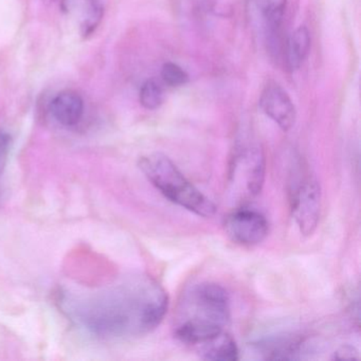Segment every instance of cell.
Wrapping results in <instances>:
<instances>
[{
    "instance_id": "cell-1",
    "label": "cell",
    "mask_w": 361,
    "mask_h": 361,
    "mask_svg": "<svg viewBox=\"0 0 361 361\" xmlns=\"http://www.w3.org/2000/svg\"><path fill=\"white\" fill-rule=\"evenodd\" d=\"M64 312L100 337L147 335L159 326L169 307L164 287L151 276H132L105 289L62 299Z\"/></svg>"
},
{
    "instance_id": "cell-2",
    "label": "cell",
    "mask_w": 361,
    "mask_h": 361,
    "mask_svg": "<svg viewBox=\"0 0 361 361\" xmlns=\"http://www.w3.org/2000/svg\"><path fill=\"white\" fill-rule=\"evenodd\" d=\"M231 318L227 291L215 283L194 285L183 295L175 337L185 344L202 345L223 333Z\"/></svg>"
},
{
    "instance_id": "cell-3",
    "label": "cell",
    "mask_w": 361,
    "mask_h": 361,
    "mask_svg": "<svg viewBox=\"0 0 361 361\" xmlns=\"http://www.w3.org/2000/svg\"><path fill=\"white\" fill-rule=\"evenodd\" d=\"M139 166L152 185L171 202L198 216H214L216 206L188 180L168 156L151 154L141 158Z\"/></svg>"
},
{
    "instance_id": "cell-4",
    "label": "cell",
    "mask_w": 361,
    "mask_h": 361,
    "mask_svg": "<svg viewBox=\"0 0 361 361\" xmlns=\"http://www.w3.org/2000/svg\"><path fill=\"white\" fill-rule=\"evenodd\" d=\"M290 210L300 232L312 235L318 227L321 212V188L316 179L304 177L293 185Z\"/></svg>"
},
{
    "instance_id": "cell-5",
    "label": "cell",
    "mask_w": 361,
    "mask_h": 361,
    "mask_svg": "<svg viewBox=\"0 0 361 361\" xmlns=\"http://www.w3.org/2000/svg\"><path fill=\"white\" fill-rule=\"evenodd\" d=\"M251 16L263 35L266 47L274 58L283 56L282 25L286 0H249Z\"/></svg>"
},
{
    "instance_id": "cell-6",
    "label": "cell",
    "mask_w": 361,
    "mask_h": 361,
    "mask_svg": "<svg viewBox=\"0 0 361 361\" xmlns=\"http://www.w3.org/2000/svg\"><path fill=\"white\" fill-rule=\"evenodd\" d=\"M234 181H244L245 193L250 197L259 195L265 183L266 161L263 149L257 145H243L233 157Z\"/></svg>"
},
{
    "instance_id": "cell-7",
    "label": "cell",
    "mask_w": 361,
    "mask_h": 361,
    "mask_svg": "<svg viewBox=\"0 0 361 361\" xmlns=\"http://www.w3.org/2000/svg\"><path fill=\"white\" fill-rule=\"evenodd\" d=\"M225 231L236 244L255 246L265 240L269 231L267 219L259 211L242 208L225 219Z\"/></svg>"
},
{
    "instance_id": "cell-8",
    "label": "cell",
    "mask_w": 361,
    "mask_h": 361,
    "mask_svg": "<svg viewBox=\"0 0 361 361\" xmlns=\"http://www.w3.org/2000/svg\"><path fill=\"white\" fill-rule=\"evenodd\" d=\"M259 109L284 132L293 128L297 118L295 104L286 90L276 83H269L259 97Z\"/></svg>"
},
{
    "instance_id": "cell-9",
    "label": "cell",
    "mask_w": 361,
    "mask_h": 361,
    "mask_svg": "<svg viewBox=\"0 0 361 361\" xmlns=\"http://www.w3.org/2000/svg\"><path fill=\"white\" fill-rule=\"evenodd\" d=\"M83 98L73 90H65L54 97L50 103V113L61 126L71 128L77 126L84 116Z\"/></svg>"
},
{
    "instance_id": "cell-10",
    "label": "cell",
    "mask_w": 361,
    "mask_h": 361,
    "mask_svg": "<svg viewBox=\"0 0 361 361\" xmlns=\"http://www.w3.org/2000/svg\"><path fill=\"white\" fill-rule=\"evenodd\" d=\"M306 342L299 338L279 337L264 340L257 344L264 358L269 360H295L307 354Z\"/></svg>"
},
{
    "instance_id": "cell-11",
    "label": "cell",
    "mask_w": 361,
    "mask_h": 361,
    "mask_svg": "<svg viewBox=\"0 0 361 361\" xmlns=\"http://www.w3.org/2000/svg\"><path fill=\"white\" fill-rule=\"evenodd\" d=\"M63 8L68 13L80 16L85 37L96 30L103 18V8L98 0H63Z\"/></svg>"
},
{
    "instance_id": "cell-12",
    "label": "cell",
    "mask_w": 361,
    "mask_h": 361,
    "mask_svg": "<svg viewBox=\"0 0 361 361\" xmlns=\"http://www.w3.org/2000/svg\"><path fill=\"white\" fill-rule=\"evenodd\" d=\"M310 49V35L305 26L299 27L285 41L283 58L289 71L299 69L307 58Z\"/></svg>"
},
{
    "instance_id": "cell-13",
    "label": "cell",
    "mask_w": 361,
    "mask_h": 361,
    "mask_svg": "<svg viewBox=\"0 0 361 361\" xmlns=\"http://www.w3.org/2000/svg\"><path fill=\"white\" fill-rule=\"evenodd\" d=\"M200 353L204 360L236 361L240 359V350L235 340L225 331L202 344Z\"/></svg>"
},
{
    "instance_id": "cell-14",
    "label": "cell",
    "mask_w": 361,
    "mask_h": 361,
    "mask_svg": "<svg viewBox=\"0 0 361 361\" xmlns=\"http://www.w3.org/2000/svg\"><path fill=\"white\" fill-rule=\"evenodd\" d=\"M140 104L149 111H154L164 103V88L156 79H149L141 86L139 94Z\"/></svg>"
},
{
    "instance_id": "cell-15",
    "label": "cell",
    "mask_w": 361,
    "mask_h": 361,
    "mask_svg": "<svg viewBox=\"0 0 361 361\" xmlns=\"http://www.w3.org/2000/svg\"><path fill=\"white\" fill-rule=\"evenodd\" d=\"M162 81L171 87H179L189 82V75L175 63H166L161 69Z\"/></svg>"
},
{
    "instance_id": "cell-16",
    "label": "cell",
    "mask_w": 361,
    "mask_h": 361,
    "mask_svg": "<svg viewBox=\"0 0 361 361\" xmlns=\"http://www.w3.org/2000/svg\"><path fill=\"white\" fill-rule=\"evenodd\" d=\"M11 136L8 133L0 130V175L5 170L11 149Z\"/></svg>"
},
{
    "instance_id": "cell-17",
    "label": "cell",
    "mask_w": 361,
    "mask_h": 361,
    "mask_svg": "<svg viewBox=\"0 0 361 361\" xmlns=\"http://www.w3.org/2000/svg\"><path fill=\"white\" fill-rule=\"evenodd\" d=\"M333 359L336 360H355V359H359V353L355 346L342 345L334 353Z\"/></svg>"
},
{
    "instance_id": "cell-18",
    "label": "cell",
    "mask_w": 361,
    "mask_h": 361,
    "mask_svg": "<svg viewBox=\"0 0 361 361\" xmlns=\"http://www.w3.org/2000/svg\"><path fill=\"white\" fill-rule=\"evenodd\" d=\"M45 1H54V0H45Z\"/></svg>"
}]
</instances>
